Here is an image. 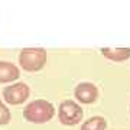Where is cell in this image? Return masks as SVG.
Instances as JSON below:
<instances>
[{
  "label": "cell",
  "instance_id": "6da1fadb",
  "mask_svg": "<svg viewBox=\"0 0 130 130\" xmlns=\"http://www.w3.org/2000/svg\"><path fill=\"white\" fill-rule=\"evenodd\" d=\"M54 116H55V107L46 100H35L29 103L23 110V117L29 123L35 124L48 123L49 120H52Z\"/></svg>",
  "mask_w": 130,
  "mask_h": 130
},
{
  "label": "cell",
  "instance_id": "7a4b0ae2",
  "mask_svg": "<svg viewBox=\"0 0 130 130\" xmlns=\"http://www.w3.org/2000/svg\"><path fill=\"white\" fill-rule=\"evenodd\" d=\"M19 64L29 72L42 70L46 64V51L43 48H25L19 54Z\"/></svg>",
  "mask_w": 130,
  "mask_h": 130
},
{
  "label": "cell",
  "instance_id": "3957f363",
  "mask_svg": "<svg viewBox=\"0 0 130 130\" xmlns=\"http://www.w3.org/2000/svg\"><path fill=\"white\" fill-rule=\"evenodd\" d=\"M83 108L78 103L72 101V100H65L59 104L58 117L64 126H77L83 120Z\"/></svg>",
  "mask_w": 130,
  "mask_h": 130
},
{
  "label": "cell",
  "instance_id": "277c9868",
  "mask_svg": "<svg viewBox=\"0 0 130 130\" xmlns=\"http://www.w3.org/2000/svg\"><path fill=\"white\" fill-rule=\"evenodd\" d=\"M30 88L25 83H16L3 88V100L10 106H19L29 98Z\"/></svg>",
  "mask_w": 130,
  "mask_h": 130
},
{
  "label": "cell",
  "instance_id": "5b68a950",
  "mask_svg": "<svg viewBox=\"0 0 130 130\" xmlns=\"http://www.w3.org/2000/svg\"><path fill=\"white\" fill-rule=\"evenodd\" d=\"M75 98L83 104H91L97 100L98 90L93 83H81L75 87L74 91Z\"/></svg>",
  "mask_w": 130,
  "mask_h": 130
},
{
  "label": "cell",
  "instance_id": "8992f818",
  "mask_svg": "<svg viewBox=\"0 0 130 130\" xmlns=\"http://www.w3.org/2000/svg\"><path fill=\"white\" fill-rule=\"evenodd\" d=\"M20 77V71L14 64L7 61H0V83H12Z\"/></svg>",
  "mask_w": 130,
  "mask_h": 130
},
{
  "label": "cell",
  "instance_id": "52a82bcc",
  "mask_svg": "<svg viewBox=\"0 0 130 130\" xmlns=\"http://www.w3.org/2000/svg\"><path fill=\"white\" fill-rule=\"evenodd\" d=\"M101 54L108 59L121 62L130 58V48H103Z\"/></svg>",
  "mask_w": 130,
  "mask_h": 130
},
{
  "label": "cell",
  "instance_id": "ba28073f",
  "mask_svg": "<svg viewBox=\"0 0 130 130\" xmlns=\"http://www.w3.org/2000/svg\"><path fill=\"white\" fill-rule=\"evenodd\" d=\"M106 129H107V121L101 116L90 117L88 120H85L81 124V130H106Z\"/></svg>",
  "mask_w": 130,
  "mask_h": 130
},
{
  "label": "cell",
  "instance_id": "9c48e42d",
  "mask_svg": "<svg viewBox=\"0 0 130 130\" xmlns=\"http://www.w3.org/2000/svg\"><path fill=\"white\" fill-rule=\"evenodd\" d=\"M10 119H12L10 110L7 108V106H6L5 103L2 101V98H0V126L9 124Z\"/></svg>",
  "mask_w": 130,
  "mask_h": 130
}]
</instances>
